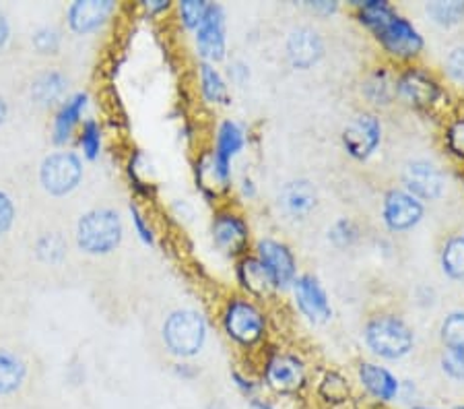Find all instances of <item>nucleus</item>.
<instances>
[{
    "label": "nucleus",
    "mask_w": 464,
    "mask_h": 409,
    "mask_svg": "<svg viewBox=\"0 0 464 409\" xmlns=\"http://www.w3.org/2000/svg\"><path fill=\"white\" fill-rule=\"evenodd\" d=\"M365 346L382 360H401L413 352L415 333L396 315H378L365 325Z\"/></svg>",
    "instance_id": "obj_2"
},
{
    "label": "nucleus",
    "mask_w": 464,
    "mask_h": 409,
    "mask_svg": "<svg viewBox=\"0 0 464 409\" xmlns=\"http://www.w3.org/2000/svg\"><path fill=\"white\" fill-rule=\"evenodd\" d=\"M394 83L396 95L419 110L433 108L444 98V89H441L440 81L431 73L419 69V66H411V69L402 71L394 79Z\"/></svg>",
    "instance_id": "obj_8"
},
{
    "label": "nucleus",
    "mask_w": 464,
    "mask_h": 409,
    "mask_svg": "<svg viewBox=\"0 0 464 409\" xmlns=\"http://www.w3.org/2000/svg\"><path fill=\"white\" fill-rule=\"evenodd\" d=\"M266 315L248 297H231L223 310V329L242 347H256L266 337Z\"/></svg>",
    "instance_id": "obj_5"
},
{
    "label": "nucleus",
    "mask_w": 464,
    "mask_h": 409,
    "mask_svg": "<svg viewBox=\"0 0 464 409\" xmlns=\"http://www.w3.org/2000/svg\"><path fill=\"white\" fill-rule=\"evenodd\" d=\"M291 287H294L295 307L310 323L331 321L333 316L331 300H328L326 289L322 287L318 278H314V275H308V273L297 275Z\"/></svg>",
    "instance_id": "obj_15"
},
{
    "label": "nucleus",
    "mask_w": 464,
    "mask_h": 409,
    "mask_svg": "<svg viewBox=\"0 0 464 409\" xmlns=\"http://www.w3.org/2000/svg\"><path fill=\"white\" fill-rule=\"evenodd\" d=\"M308 372L295 354L273 352L265 362V383L279 395H294L305 386Z\"/></svg>",
    "instance_id": "obj_7"
},
{
    "label": "nucleus",
    "mask_w": 464,
    "mask_h": 409,
    "mask_svg": "<svg viewBox=\"0 0 464 409\" xmlns=\"http://www.w3.org/2000/svg\"><path fill=\"white\" fill-rule=\"evenodd\" d=\"M83 178V163L71 151H58L42 161L40 182L44 190L54 197H64L77 189Z\"/></svg>",
    "instance_id": "obj_6"
},
{
    "label": "nucleus",
    "mask_w": 464,
    "mask_h": 409,
    "mask_svg": "<svg viewBox=\"0 0 464 409\" xmlns=\"http://www.w3.org/2000/svg\"><path fill=\"white\" fill-rule=\"evenodd\" d=\"M305 9L318 15V17H331L333 13L339 11V3H334V0H314V3H305Z\"/></svg>",
    "instance_id": "obj_42"
},
{
    "label": "nucleus",
    "mask_w": 464,
    "mask_h": 409,
    "mask_svg": "<svg viewBox=\"0 0 464 409\" xmlns=\"http://www.w3.org/2000/svg\"><path fill=\"white\" fill-rule=\"evenodd\" d=\"M207 9L208 3H205V0H182V3L178 5L179 19H182L184 27L194 29V32H197L200 24H203Z\"/></svg>",
    "instance_id": "obj_34"
},
{
    "label": "nucleus",
    "mask_w": 464,
    "mask_h": 409,
    "mask_svg": "<svg viewBox=\"0 0 464 409\" xmlns=\"http://www.w3.org/2000/svg\"><path fill=\"white\" fill-rule=\"evenodd\" d=\"M190 364H178L176 366V372H178V376H182V378H190L194 372H190Z\"/></svg>",
    "instance_id": "obj_48"
},
{
    "label": "nucleus",
    "mask_w": 464,
    "mask_h": 409,
    "mask_svg": "<svg viewBox=\"0 0 464 409\" xmlns=\"http://www.w3.org/2000/svg\"><path fill=\"white\" fill-rule=\"evenodd\" d=\"M5 118H6V103L3 98H0V124L5 122Z\"/></svg>",
    "instance_id": "obj_50"
},
{
    "label": "nucleus",
    "mask_w": 464,
    "mask_h": 409,
    "mask_svg": "<svg viewBox=\"0 0 464 409\" xmlns=\"http://www.w3.org/2000/svg\"><path fill=\"white\" fill-rule=\"evenodd\" d=\"M363 93L372 103L388 106L396 95V83L391 77V73H386L384 69H378L376 73H372L363 85Z\"/></svg>",
    "instance_id": "obj_28"
},
{
    "label": "nucleus",
    "mask_w": 464,
    "mask_h": 409,
    "mask_svg": "<svg viewBox=\"0 0 464 409\" xmlns=\"http://www.w3.org/2000/svg\"><path fill=\"white\" fill-rule=\"evenodd\" d=\"M66 87H69V81H66L63 73L48 71L34 81L32 98L37 103H42V106H50V103H54L63 98Z\"/></svg>",
    "instance_id": "obj_24"
},
{
    "label": "nucleus",
    "mask_w": 464,
    "mask_h": 409,
    "mask_svg": "<svg viewBox=\"0 0 464 409\" xmlns=\"http://www.w3.org/2000/svg\"><path fill=\"white\" fill-rule=\"evenodd\" d=\"M402 186L409 195L423 200H438L446 190V178L441 170L428 160H413L402 170Z\"/></svg>",
    "instance_id": "obj_13"
},
{
    "label": "nucleus",
    "mask_w": 464,
    "mask_h": 409,
    "mask_svg": "<svg viewBox=\"0 0 464 409\" xmlns=\"http://www.w3.org/2000/svg\"><path fill=\"white\" fill-rule=\"evenodd\" d=\"M441 370L452 381L464 383V347L444 349V354H441Z\"/></svg>",
    "instance_id": "obj_35"
},
{
    "label": "nucleus",
    "mask_w": 464,
    "mask_h": 409,
    "mask_svg": "<svg viewBox=\"0 0 464 409\" xmlns=\"http://www.w3.org/2000/svg\"><path fill=\"white\" fill-rule=\"evenodd\" d=\"M423 215L425 205L405 189L388 190L382 200V219L391 232H409L421 223Z\"/></svg>",
    "instance_id": "obj_10"
},
{
    "label": "nucleus",
    "mask_w": 464,
    "mask_h": 409,
    "mask_svg": "<svg viewBox=\"0 0 464 409\" xmlns=\"http://www.w3.org/2000/svg\"><path fill=\"white\" fill-rule=\"evenodd\" d=\"M234 381H236V385H237V389L242 391V393H246V395H252L254 393V389H256V383L252 381V378H248V376H244V375H239V372H234Z\"/></svg>",
    "instance_id": "obj_44"
},
{
    "label": "nucleus",
    "mask_w": 464,
    "mask_h": 409,
    "mask_svg": "<svg viewBox=\"0 0 464 409\" xmlns=\"http://www.w3.org/2000/svg\"><path fill=\"white\" fill-rule=\"evenodd\" d=\"M114 9L111 0H77L69 6V25L74 34L87 35L106 24Z\"/></svg>",
    "instance_id": "obj_18"
},
{
    "label": "nucleus",
    "mask_w": 464,
    "mask_h": 409,
    "mask_svg": "<svg viewBox=\"0 0 464 409\" xmlns=\"http://www.w3.org/2000/svg\"><path fill=\"white\" fill-rule=\"evenodd\" d=\"M246 145V131L234 121L221 122L219 131H217V143L211 151L213 163L223 178L231 182V161L236 155L242 151Z\"/></svg>",
    "instance_id": "obj_17"
},
{
    "label": "nucleus",
    "mask_w": 464,
    "mask_h": 409,
    "mask_svg": "<svg viewBox=\"0 0 464 409\" xmlns=\"http://www.w3.org/2000/svg\"><path fill=\"white\" fill-rule=\"evenodd\" d=\"M357 378L365 391L370 393L373 399L378 401H394L399 395L401 383L391 370L384 366H378L373 362H362L357 368Z\"/></svg>",
    "instance_id": "obj_19"
},
{
    "label": "nucleus",
    "mask_w": 464,
    "mask_h": 409,
    "mask_svg": "<svg viewBox=\"0 0 464 409\" xmlns=\"http://www.w3.org/2000/svg\"><path fill=\"white\" fill-rule=\"evenodd\" d=\"M81 147L87 160H97L102 149V129L95 121H87L83 124V132H81Z\"/></svg>",
    "instance_id": "obj_36"
},
{
    "label": "nucleus",
    "mask_w": 464,
    "mask_h": 409,
    "mask_svg": "<svg viewBox=\"0 0 464 409\" xmlns=\"http://www.w3.org/2000/svg\"><path fill=\"white\" fill-rule=\"evenodd\" d=\"M281 203L285 207V211L294 215V218H304L318 203L316 189H314L310 180L287 182L281 190Z\"/></svg>",
    "instance_id": "obj_21"
},
{
    "label": "nucleus",
    "mask_w": 464,
    "mask_h": 409,
    "mask_svg": "<svg viewBox=\"0 0 464 409\" xmlns=\"http://www.w3.org/2000/svg\"><path fill=\"white\" fill-rule=\"evenodd\" d=\"M343 147L357 161L370 160L382 143V122L376 114L363 112L351 118L345 129H343Z\"/></svg>",
    "instance_id": "obj_9"
},
{
    "label": "nucleus",
    "mask_w": 464,
    "mask_h": 409,
    "mask_svg": "<svg viewBox=\"0 0 464 409\" xmlns=\"http://www.w3.org/2000/svg\"><path fill=\"white\" fill-rule=\"evenodd\" d=\"M425 13L431 24L440 27H454L464 19V3L462 0H433L425 5Z\"/></svg>",
    "instance_id": "obj_29"
},
{
    "label": "nucleus",
    "mask_w": 464,
    "mask_h": 409,
    "mask_svg": "<svg viewBox=\"0 0 464 409\" xmlns=\"http://www.w3.org/2000/svg\"><path fill=\"white\" fill-rule=\"evenodd\" d=\"M252 409H275V407L262 399H252Z\"/></svg>",
    "instance_id": "obj_49"
},
{
    "label": "nucleus",
    "mask_w": 464,
    "mask_h": 409,
    "mask_svg": "<svg viewBox=\"0 0 464 409\" xmlns=\"http://www.w3.org/2000/svg\"><path fill=\"white\" fill-rule=\"evenodd\" d=\"M34 48L40 52V54H56L60 50V34L54 27H42L37 29L32 37Z\"/></svg>",
    "instance_id": "obj_38"
},
{
    "label": "nucleus",
    "mask_w": 464,
    "mask_h": 409,
    "mask_svg": "<svg viewBox=\"0 0 464 409\" xmlns=\"http://www.w3.org/2000/svg\"><path fill=\"white\" fill-rule=\"evenodd\" d=\"M256 258L265 265V269L273 278L276 289H285L297 278V260L294 250L285 242L265 238L256 244Z\"/></svg>",
    "instance_id": "obj_12"
},
{
    "label": "nucleus",
    "mask_w": 464,
    "mask_h": 409,
    "mask_svg": "<svg viewBox=\"0 0 464 409\" xmlns=\"http://www.w3.org/2000/svg\"><path fill=\"white\" fill-rule=\"evenodd\" d=\"M130 215H132V226H134V229H137L140 242L147 244V247H151V244L155 242V236H153L151 226H149V221L145 219V215L140 213L137 205H130Z\"/></svg>",
    "instance_id": "obj_40"
},
{
    "label": "nucleus",
    "mask_w": 464,
    "mask_h": 409,
    "mask_svg": "<svg viewBox=\"0 0 464 409\" xmlns=\"http://www.w3.org/2000/svg\"><path fill=\"white\" fill-rule=\"evenodd\" d=\"M85 106H87V95L85 93L72 95V98H69L63 103V106H60L58 114L54 118V137H52V139H54L56 145H63L71 139L74 126L79 124L81 114H83Z\"/></svg>",
    "instance_id": "obj_22"
},
{
    "label": "nucleus",
    "mask_w": 464,
    "mask_h": 409,
    "mask_svg": "<svg viewBox=\"0 0 464 409\" xmlns=\"http://www.w3.org/2000/svg\"><path fill=\"white\" fill-rule=\"evenodd\" d=\"M9 35H11V27H9V21L3 13H0V48L6 46V42H9Z\"/></svg>",
    "instance_id": "obj_45"
},
{
    "label": "nucleus",
    "mask_w": 464,
    "mask_h": 409,
    "mask_svg": "<svg viewBox=\"0 0 464 409\" xmlns=\"http://www.w3.org/2000/svg\"><path fill=\"white\" fill-rule=\"evenodd\" d=\"M446 73L456 83H464V44L450 50V54L446 58Z\"/></svg>",
    "instance_id": "obj_39"
},
{
    "label": "nucleus",
    "mask_w": 464,
    "mask_h": 409,
    "mask_svg": "<svg viewBox=\"0 0 464 409\" xmlns=\"http://www.w3.org/2000/svg\"><path fill=\"white\" fill-rule=\"evenodd\" d=\"M227 74L236 85H244L246 81L250 79V69H248V64H246V63L236 61V63H231L227 66Z\"/></svg>",
    "instance_id": "obj_43"
},
{
    "label": "nucleus",
    "mask_w": 464,
    "mask_h": 409,
    "mask_svg": "<svg viewBox=\"0 0 464 409\" xmlns=\"http://www.w3.org/2000/svg\"><path fill=\"white\" fill-rule=\"evenodd\" d=\"M207 341V321L192 308L174 310L163 323V344L178 358H192Z\"/></svg>",
    "instance_id": "obj_4"
},
{
    "label": "nucleus",
    "mask_w": 464,
    "mask_h": 409,
    "mask_svg": "<svg viewBox=\"0 0 464 409\" xmlns=\"http://www.w3.org/2000/svg\"><path fill=\"white\" fill-rule=\"evenodd\" d=\"M413 409H433V407H413Z\"/></svg>",
    "instance_id": "obj_51"
},
{
    "label": "nucleus",
    "mask_w": 464,
    "mask_h": 409,
    "mask_svg": "<svg viewBox=\"0 0 464 409\" xmlns=\"http://www.w3.org/2000/svg\"><path fill=\"white\" fill-rule=\"evenodd\" d=\"M227 21L221 5L208 3L203 24L197 29V50L205 63H219L227 54Z\"/></svg>",
    "instance_id": "obj_11"
},
{
    "label": "nucleus",
    "mask_w": 464,
    "mask_h": 409,
    "mask_svg": "<svg viewBox=\"0 0 464 409\" xmlns=\"http://www.w3.org/2000/svg\"><path fill=\"white\" fill-rule=\"evenodd\" d=\"M318 393H320V397L326 401V404L339 405V404H345V401L351 397V385L347 378L341 375V372L331 370V372H326L324 378L320 381Z\"/></svg>",
    "instance_id": "obj_30"
},
{
    "label": "nucleus",
    "mask_w": 464,
    "mask_h": 409,
    "mask_svg": "<svg viewBox=\"0 0 464 409\" xmlns=\"http://www.w3.org/2000/svg\"><path fill=\"white\" fill-rule=\"evenodd\" d=\"M200 73V92L208 103H229L227 81L221 77V73L211 63H203L198 66Z\"/></svg>",
    "instance_id": "obj_25"
},
{
    "label": "nucleus",
    "mask_w": 464,
    "mask_h": 409,
    "mask_svg": "<svg viewBox=\"0 0 464 409\" xmlns=\"http://www.w3.org/2000/svg\"><path fill=\"white\" fill-rule=\"evenodd\" d=\"M14 221V205L6 192H0V236L11 229Z\"/></svg>",
    "instance_id": "obj_41"
},
{
    "label": "nucleus",
    "mask_w": 464,
    "mask_h": 409,
    "mask_svg": "<svg viewBox=\"0 0 464 409\" xmlns=\"http://www.w3.org/2000/svg\"><path fill=\"white\" fill-rule=\"evenodd\" d=\"M446 149L454 158L464 160V116L454 118L446 129Z\"/></svg>",
    "instance_id": "obj_37"
},
{
    "label": "nucleus",
    "mask_w": 464,
    "mask_h": 409,
    "mask_svg": "<svg viewBox=\"0 0 464 409\" xmlns=\"http://www.w3.org/2000/svg\"><path fill=\"white\" fill-rule=\"evenodd\" d=\"M328 240H331L336 248H349L359 240V228L353 219L341 218L333 223L328 229Z\"/></svg>",
    "instance_id": "obj_32"
},
{
    "label": "nucleus",
    "mask_w": 464,
    "mask_h": 409,
    "mask_svg": "<svg viewBox=\"0 0 464 409\" xmlns=\"http://www.w3.org/2000/svg\"><path fill=\"white\" fill-rule=\"evenodd\" d=\"M66 255V242L63 236L58 234H46L37 240V257L44 263H60Z\"/></svg>",
    "instance_id": "obj_33"
},
{
    "label": "nucleus",
    "mask_w": 464,
    "mask_h": 409,
    "mask_svg": "<svg viewBox=\"0 0 464 409\" xmlns=\"http://www.w3.org/2000/svg\"><path fill=\"white\" fill-rule=\"evenodd\" d=\"M242 195L248 197V199L256 197V184H254L252 178H244V180H242Z\"/></svg>",
    "instance_id": "obj_47"
},
{
    "label": "nucleus",
    "mask_w": 464,
    "mask_h": 409,
    "mask_svg": "<svg viewBox=\"0 0 464 409\" xmlns=\"http://www.w3.org/2000/svg\"><path fill=\"white\" fill-rule=\"evenodd\" d=\"M25 376V362L6 349H0V397H9L21 391Z\"/></svg>",
    "instance_id": "obj_23"
},
{
    "label": "nucleus",
    "mask_w": 464,
    "mask_h": 409,
    "mask_svg": "<svg viewBox=\"0 0 464 409\" xmlns=\"http://www.w3.org/2000/svg\"><path fill=\"white\" fill-rule=\"evenodd\" d=\"M441 271L454 281H464V236L448 238L440 255Z\"/></svg>",
    "instance_id": "obj_27"
},
{
    "label": "nucleus",
    "mask_w": 464,
    "mask_h": 409,
    "mask_svg": "<svg viewBox=\"0 0 464 409\" xmlns=\"http://www.w3.org/2000/svg\"><path fill=\"white\" fill-rule=\"evenodd\" d=\"M237 281L254 297H266L276 292L273 278L256 257H242L237 263Z\"/></svg>",
    "instance_id": "obj_20"
},
{
    "label": "nucleus",
    "mask_w": 464,
    "mask_h": 409,
    "mask_svg": "<svg viewBox=\"0 0 464 409\" xmlns=\"http://www.w3.org/2000/svg\"><path fill=\"white\" fill-rule=\"evenodd\" d=\"M145 6H147L149 13L157 15V13L168 11L169 9V3H168V0H151V3H145Z\"/></svg>",
    "instance_id": "obj_46"
},
{
    "label": "nucleus",
    "mask_w": 464,
    "mask_h": 409,
    "mask_svg": "<svg viewBox=\"0 0 464 409\" xmlns=\"http://www.w3.org/2000/svg\"><path fill=\"white\" fill-rule=\"evenodd\" d=\"M357 5V19L376 42L399 61H411L423 52L425 40L407 17L394 9L388 0H363Z\"/></svg>",
    "instance_id": "obj_1"
},
{
    "label": "nucleus",
    "mask_w": 464,
    "mask_h": 409,
    "mask_svg": "<svg viewBox=\"0 0 464 409\" xmlns=\"http://www.w3.org/2000/svg\"><path fill=\"white\" fill-rule=\"evenodd\" d=\"M122 219L114 209H93L77 223V244L87 255H110L122 242Z\"/></svg>",
    "instance_id": "obj_3"
},
{
    "label": "nucleus",
    "mask_w": 464,
    "mask_h": 409,
    "mask_svg": "<svg viewBox=\"0 0 464 409\" xmlns=\"http://www.w3.org/2000/svg\"><path fill=\"white\" fill-rule=\"evenodd\" d=\"M197 182L200 186V190H203L208 199H217L221 192H226L229 189V182L219 172H217L211 153H205L203 158L198 160Z\"/></svg>",
    "instance_id": "obj_26"
},
{
    "label": "nucleus",
    "mask_w": 464,
    "mask_h": 409,
    "mask_svg": "<svg viewBox=\"0 0 464 409\" xmlns=\"http://www.w3.org/2000/svg\"><path fill=\"white\" fill-rule=\"evenodd\" d=\"M211 234L215 247L227 257H244L250 244V228L242 215L219 211L213 218Z\"/></svg>",
    "instance_id": "obj_14"
},
{
    "label": "nucleus",
    "mask_w": 464,
    "mask_h": 409,
    "mask_svg": "<svg viewBox=\"0 0 464 409\" xmlns=\"http://www.w3.org/2000/svg\"><path fill=\"white\" fill-rule=\"evenodd\" d=\"M440 339L444 349L464 347V310H454L440 326Z\"/></svg>",
    "instance_id": "obj_31"
},
{
    "label": "nucleus",
    "mask_w": 464,
    "mask_h": 409,
    "mask_svg": "<svg viewBox=\"0 0 464 409\" xmlns=\"http://www.w3.org/2000/svg\"><path fill=\"white\" fill-rule=\"evenodd\" d=\"M459 409H464V405H462V407H459Z\"/></svg>",
    "instance_id": "obj_52"
},
{
    "label": "nucleus",
    "mask_w": 464,
    "mask_h": 409,
    "mask_svg": "<svg viewBox=\"0 0 464 409\" xmlns=\"http://www.w3.org/2000/svg\"><path fill=\"white\" fill-rule=\"evenodd\" d=\"M324 40L316 32V29L310 25L295 27L294 32H289L287 42H285V52L287 61L294 69L308 71L312 66H316L322 56H324Z\"/></svg>",
    "instance_id": "obj_16"
}]
</instances>
